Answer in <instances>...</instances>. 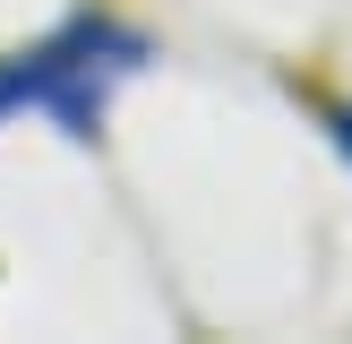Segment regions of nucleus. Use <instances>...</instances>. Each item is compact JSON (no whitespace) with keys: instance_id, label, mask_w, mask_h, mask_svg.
I'll return each mask as SVG.
<instances>
[{"instance_id":"1","label":"nucleus","mask_w":352,"mask_h":344,"mask_svg":"<svg viewBox=\"0 0 352 344\" xmlns=\"http://www.w3.org/2000/svg\"><path fill=\"white\" fill-rule=\"evenodd\" d=\"M138 61H146V43H138L129 26H112V17H69L60 34H43V43H26V52L0 61V120L43 112V120H60L69 138H95L103 112H112V95L138 78Z\"/></svg>"},{"instance_id":"2","label":"nucleus","mask_w":352,"mask_h":344,"mask_svg":"<svg viewBox=\"0 0 352 344\" xmlns=\"http://www.w3.org/2000/svg\"><path fill=\"white\" fill-rule=\"evenodd\" d=\"M327 129H336V147H344V164H352V103H336V112H327Z\"/></svg>"}]
</instances>
